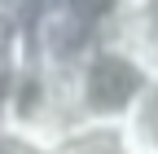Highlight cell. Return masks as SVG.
I'll list each match as a JSON object with an SVG mask.
<instances>
[{
    "mask_svg": "<svg viewBox=\"0 0 158 154\" xmlns=\"http://www.w3.org/2000/svg\"><path fill=\"white\" fill-rule=\"evenodd\" d=\"M149 79H154V71L136 53H127L114 40H97L88 49V57L70 71L79 123H123Z\"/></svg>",
    "mask_w": 158,
    "mask_h": 154,
    "instance_id": "1",
    "label": "cell"
},
{
    "mask_svg": "<svg viewBox=\"0 0 158 154\" xmlns=\"http://www.w3.org/2000/svg\"><path fill=\"white\" fill-rule=\"evenodd\" d=\"M123 132H127L132 154H158V75L145 84V92H141L136 106L127 110Z\"/></svg>",
    "mask_w": 158,
    "mask_h": 154,
    "instance_id": "4",
    "label": "cell"
},
{
    "mask_svg": "<svg viewBox=\"0 0 158 154\" xmlns=\"http://www.w3.org/2000/svg\"><path fill=\"white\" fill-rule=\"evenodd\" d=\"M22 66H27V35H22V22H18V31L9 35V40H0V128L9 123Z\"/></svg>",
    "mask_w": 158,
    "mask_h": 154,
    "instance_id": "5",
    "label": "cell"
},
{
    "mask_svg": "<svg viewBox=\"0 0 158 154\" xmlns=\"http://www.w3.org/2000/svg\"><path fill=\"white\" fill-rule=\"evenodd\" d=\"M18 31V18L13 13H5V9H0V40H9V35Z\"/></svg>",
    "mask_w": 158,
    "mask_h": 154,
    "instance_id": "6",
    "label": "cell"
},
{
    "mask_svg": "<svg viewBox=\"0 0 158 154\" xmlns=\"http://www.w3.org/2000/svg\"><path fill=\"white\" fill-rule=\"evenodd\" d=\"M53 154H132V145L123 123H79L53 141Z\"/></svg>",
    "mask_w": 158,
    "mask_h": 154,
    "instance_id": "3",
    "label": "cell"
},
{
    "mask_svg": "<svg viewBox=\"0 0 158 154\" xmlns=\"http://www.w3.org/2000/svg\"><path fill=\"white\" fill-rule=\"evenodd\" d=\"M22 5H27V0H0V9L13 13V18H22Z\"/></svg>",
    "mask_w": 158,
    "mask_h": 154,
    "instance_id": "8",
    "label": "cell"
},
{
    "mask_svg": "<svg viewBox=\"0 0 158 154\" xmlns=\"http://www.w3.org/2000/svg\"><path fill=\"white\" fill-rule=\"evenodd\" d=\"M44 5H53V0H27V5H22V18H18V22H27V18H35V13L44 9Z\"/></svg>",
    "mask_w": 158,
    "mask_h": 154,
    "instance_id": "7",
    "label": "cell"
},
{
    "mask_svg": "<svg viewBox=\"0 0 158 154\" xmlns=\"http://www.w3.org/2000/svg\"><path fill=\"white\" fill-rule=\"evenodd\" d=\"M106 40L123 44L158 75V0H123L118 18L110 22Z\"/></svg>",
    "mask_w": 158,
    "mask_h": 154,
    "instance_id": "2",
    "label": "cell"
}]
</instances>
